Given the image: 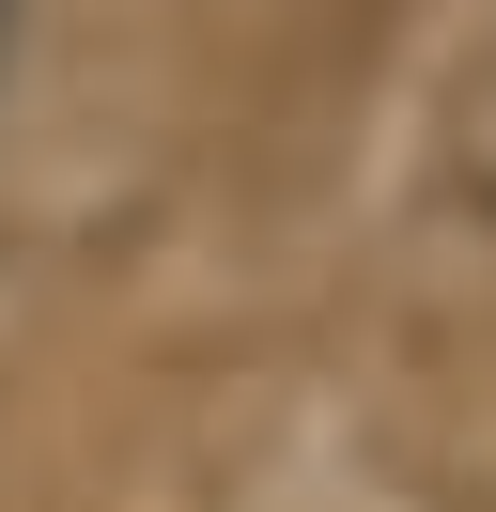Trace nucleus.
Instances as JSON below:
<instances>
[{"label":"nucleus","mask_w":496,"mask_h":512,"mask_svg":"<svg viewBox=\"0 0 496 512\" xmlns=\"http://www.w3.org/2000/svg\"><path fill=\"white\" fill-rule=\"evenodd\" d=\"M0 47H16V0H0Z\"/></svg>","instance_id":"nucleus-1"}]
</instances>
